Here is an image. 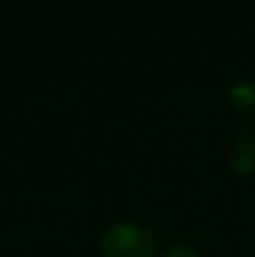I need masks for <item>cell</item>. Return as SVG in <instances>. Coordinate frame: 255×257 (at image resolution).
<instances>
[{"label": "cell", "mask_w": 255, "mask_h": 257, "mask_svg": "<svg viewBox=\"0 0 255 257\" xmlns=\"http://www.w3.org/2000/svg\"><path fill=\"white\" fill-rule=\"evenodd\" d=\"M100 247L105 257H155L158 240L145 225L120 220L103 232Z\"/></svg>", "instance_id": "obj_1"}, {"label": "cell", "mask_w": 255, "mask_h": 257, "mask_svg": "<svg viewBox=\"0 0 255 257\" xmlns=\"http://www.w3.org/2000/svg\"><path fill=\"white\" fill-rule=\"evenodd\" d=\"M160 257H203V255H200L198 250L188 247V245H173V247H168Z\"/></svg>", "instance_id": "obj_2"}]
</instances>
